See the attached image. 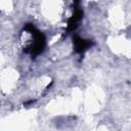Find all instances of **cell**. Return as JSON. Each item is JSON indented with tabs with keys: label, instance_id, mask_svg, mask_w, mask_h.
Returning <instances> with one entry per match:
<instances>
[{
	"label": "cell",
	"instance_id": "3957f363",
	"mask_svg": "<svg viewBox=\"0 0 131 131\" xmlns=\"http://www.w3.org/2000/svg\"><path fill=\"white\" fill-rule=\"evenodd\" d=\"M74 49L77 53L79 54H83L86 50H88L92 45H93V42L90 41V40H86V39H83L79 36H75L74 37Z\"/></svg>",
	"mask_w": 131,
	"mask_h": 131
},
{
	"label": "cell",
	"instance_id": "7a4b0ae2",
	"mask_svg": "<svg viewBox=\"0 0 131 131\" xmlns=\"http://www.w3.org/2000/svg\"><path fill=\"white\" fill-rule=\"evenodd\" d=\"M74 5H75L74 13L69 18V21H68L67 32H69V33L76 30V28L78 27V24L80 23V20L83 17V10L79 7V0H74Z\"/></svg>",
	"mask_w": 131,
	"mask_h": 131
},
{
	"label": "cell",
	"instance_id": "6da1fadb",
	"mask_svg": "<svg viewBox=\"0 0 131 131\" xmlns=\"http://www.w3.org/2000/svg\"><path fill=\"white\" fill-rule=\"evenodd\" d=\"M24 30L32 36V42L29 44V46L25 47L24 50L27 53H30L32 56H37L42 53L46 45V39L43 33L36 29L32 24H26Z\"/></svg>",
	"mask_w": 131,
	"mask_h": 131
}]
</instances>
